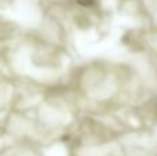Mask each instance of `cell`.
I'll return each instance as SVG.
<instances>
[{
    "instance_id": "1",
    "label": "cell",
    "mask_w": 157,
    "mask_h": 156,
    "mask_svg": "<svg viewBox=\"0 0 157 156\" xmlns=\"http://www.w3.org/2000/svg\"><path fill=\"white\" fill-rule=\"evenodd\" d=\"M77 4L81 6V7H86V8H90V7H95L97 4H99V0H76Z\"/></svg>"
}]
</instances>
